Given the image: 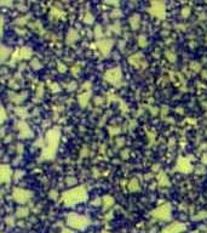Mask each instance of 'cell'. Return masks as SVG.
<instances>
[{
	"label": "cell",
	"mask_w": 207,
	"mask_h": 233,
	"mask_svg": "<svg viewBox=\"0 0 207 233\" xmlns=\"http://www.w3.org/2000/svg\"><path fill=\"white\" fill-rule=\"evenodd\" d=\"M202 161H204V163H207V154H205L204 159H202Z\"/></svg>",
	"instance_id": "obj_27"
},
{
	"label": "cell",
	"mask_w": 207,
	"mask_h": 233,
	"mask_svg": "<svg viewBox=\"0 0 207 233\" xmlns=\"http://www.w3.org/2000/svg\"><path fill=\"white\" fill-rule=\"evenodd\" d=\"M11 176H12V171L9 165H0V182L10 181Z\"/></svg>",
	"instance_id": "obj_8"
},
{
	"label": "cell",
	"mask_w": 207,
	"mask_h": 233,
	"mask_svg": "<svg viewBox=\"0 0 207 233\" xmlns=\"http://www.w3.org/2000/svg\"><path fill=\"white\" fill-rule=\"evenodd\" d=\"M68 223L72 227H75V228H84L85 226L88 225V220L84 216H80V215H69L68 216Z\"/></svg>",
	"instance_id": "obj_3"
},
{
	"label": "cell",
	"mask_w": 207,
	"mask_h": 233,
	"mask_svg": "<svg viewBox=\"0 0 207 233\" xmlns=\"http://www.w3.org/2000/svg\"><path fill=\"white\" fill-rule=\"evenodd\" d=\"M2 23H4V21H2V17L0 16V33H1V31H2Z\"/></svg>",
	"instance_id": "obj_26"
},
{
	"label": "cell",
	"mask_w": 207,
	"mask_h": 233,
	"mask_svg": "<svg viewBox=\"0 0 207 233\" xmlns=\"http://www.w3.org/2000/svg\"><path fill=\"white\" fill-rule=\"evenodd\" d=\"M95 34H96L97 38H101V37H102V31H101V27H100V26L96 27V29H95Z\"/></svg>",
	"instance_id": "obj_22"
},
{
	"label": "cell",
	"mask_w": 207,
	"mask_h": 233,
	"mask_svg": "<svg viewBox=\"0 0 207 233\" xmlns=\"http://www.w3.org/2000/svg\"><path fill=\"white\" fill-rule=\"evenodd\" d=\"M188 11L190 12V10H188V9H183L182 14H183V16H184V17H186V16H188Z\"/></svg>",
	"instance_id": "obj_25"
},
{
	"label": "cell",
	"mask_w": 207,
	"mask_h": 233,
	"mask_svg": "<svg viewBox=\"0 0 207 233\" xmlns=\"http://www.w3.org/2000/svg\"><path fill=\"white\" fill-rule=\"evenodd\" d=\"M88 98H90V92H86V94H83V95H80L78 97V101L83 107H85L87 104V102H88Z\"/></svg>",
	"instance_id": "obj_15"
},
{
	"label": "cell",
	"mask_w": 207,
	"mask_h": 233,
	"mask_svg": "<svg viewBox=\"0 0 207 233\" xmlns=\"http://www.w3.org/2000/svg\"><path fill=\"white\" fill-rule=\"evenodd\" d=\"M62 233H73V232H72V231H68V230H64Z\"/></svg>",
	"instance_id": "obj_28"
},
{
	"label": "cell",
	"mask_w": 207,
	"mask_h": 233,
	"mask_svg": "<svg viewBox=\"0 0 207 233\" xmlns=\"http://www.w3.org/2000/svg\"><path fill=\"white\" fill-rule=\"evenodd\" d=\"M27 214H28V209H27V208H20V209L17 210V216H20V217L27 216Z\"/></svg>",
	"instance_id": "obj_20"
},
{
	"label": "cell",
	"mask_w": 207,
	"mask_h": 233,
	"mask_svg": "<svg viewBox=\"0 0 207 233\" xmlns=\"http://www.w3.org/2000/svg\"><path fill=\"white\" fill-rule=\"evenodd\" d=\"M138 41H139V45H141V46H145V45H146V40H145L144 37H139V40H138Z\"/></svg>",
	"instance_id": "obj_23"
},
{
	"label": "cell",
	"mask_w": 207,
	"mask_h": 233,
	"mask_svg": "<svg viewBox=\"0 0 207 233\" xmlns=\"http://www.w3.org/2000/svg\"><path fill=\"white\" fill-rule=\"evenodd\" d=\"M184 228H186V227H184V225L178 223V222H174V223L170 225L167 228H165V231H164V232H165V233H179V232H182Z\"/></svg>",
	"instance_id": "obj_10"
},
{
	"label": "cell",
	"mask_w": 207,
	"mask_h": 233,
	"mask_svg": "<svg viewBox=\"0 0 207 233\" xmlns=\"http://www.w3.org/2000/svg\"><path fill=\"white\" fill-rule=\"evenodd\" d=\"M139 22H141V19H139V16H138V15H133V16L130 18V23H131V26H132L133 29H137V28H138Z\"/></svg>",
	"instance_id": "obj_16"
},
{
	"label": "cell",
	"mask_w": 207,
	"mask_h": 233,
	"mask_svg": "<svg viewBox=\"0 0 207 233\" xmlns=\"http://www.w3.org/2000/svg\"><path fill=\"white\" fill-rule=\"evenodd\" d=\"M9 55H10V50L6 46L0 44V62H5L6 58L9 57Z\"/></svg>",
	"instance_id": "obj_12"
},
{
	"label": "cell",
	"mask_w": 207,
	"mask_h": 233,
	"mask_svg": "<svg viewBox=\"0 0 207 233\" xmlns=\"http://www.w3.org/2000/svg\"><path fill=\"white\" fill-rule=\"evenodd\" d=\"M142 61H143V56L141 54H137V55H133L132 57H130V62L133 63L135 66H141Z\"/></svg>",
	"instance_id": "obj_14"
},
{
	"label": "cell",
	"mask_w": 207,
	"mask_h": 233,
	"mask_svg": "<svg viewBox=\"0 0 207 233\" xmlns=\"http://www.w3.org/2000/svg\"><path fill=\"white\" fill-rule=\"evenodd\" d=\"M105 80H108L109 83L111 84H118L120 83L121 80V71L119 68H113V69H109L107 73H105Z\"/></svg>",
	"instance_id": "obj_4"
},
{
	"label": "cell",
	"mask_w": 207,
	"mask_h": 233,
	"mask_svg": "<svg viewBox=\"0 0 207 233\" xmlns=\"http://www.w3.org/2000/svg\"><path fill=\"white\" fill-rule=\"evenodd\" d=\"M150 12L153 15H155L156 17H164L165 15V6L162 2H153Z\"/></svg>",
	"instance_id": "obj_7"
},
{
	"label": "cell",
	"mask_w": 207,
	"mask_h": 233,
	"mask_svg": "<svg viewBox=\"0 0 207 233\" xmlns=\"http://www.w3.org/2000/svg\"><path fill=\"white\" fill-rule=\"evenodd\" d=\"M97 45H98L100 50L103 52V55H107V54L110 51V49H111L113 41H111V40H101V41L97 43Z\"/></svg>",
	"instance_id": "obj_9"
},
{
	"label": "cell",
	"mask_w": 207,
	"mask_h": 233,
	"mask_svg": "<svg viewBox=\"0 0 207 233\" xmlns=\"http://www.w3.org/2000/svg\"><path fill=\"white\" fill-rule=\"evenodd\" d=\"M191 169H193V166L186 159H181L177 164V170H179L182 173H189V171H191Z\"/></svg>",
	"instance_id": "obj_11"
},
{
	"label": "cell",
	"mask_w": 207,
	"mask_h": 233,
	"mask_svg": "<svg viewBox=\"0 0 207 233\" xmlns=\"http://www.w3.org/2000/svg\"><path fill=\"white\" fill-rule=\"evenodd\" d=\"M103 233H108V232H103Z\"/></svg>",
	"instance_id": "obj_29"
},
{
	"label": "cell",
	"mask_w": 207,
	"mask_h": 233,
	"mask_svg": "<svg viewBox=\"0 0 207 233\" xmlns=\"http://www.w3.org/2000/svg\"><path fill=\"white\" fill-rule=\"evenodd\" d=\"M86 198V191L84 187H78L74 190H70L63 194V202L67 205H74L78 202H81Z\"/></svg>",
	"instance_id": "obj_2"
},
{
	"label": "cell",
	"mask_w": 207,
	"mask_h": 233,
	"mask_svg": "<svg viewBox=\"0 0 207 233\" xmlns=\"http://www.w3.org/2000/svg\"><path fill=\"white\" fill-rule=\"evenodd\" d=\"M170 211H171V208H170V205L165 204V205H161L160 208H158V209H156L155 211H153V215H154L155 217H158V219L165 220V219H167V217H168V215H170Z\"/></svg>",
	"instance_id": "obj_6"
},
{
	"label": "cell",
	"mask_w": 207,
	"mask_h": 233,
	"mask_svg": "<svg viewBox=\"0 0 207 233\" xmlns=\"http://www.w3.org/2000/svg\"><path fill=\"white\" fill-rule=\"evenodd\" d=\"M128 188H130V191H132V192H135V191H138L139 190V185H138V181L136 180V178H133L131 182H130V185H128Z\"/></svg>",
	"instance_id": "obj_17"
},
{
	"label": "cell",
	"mask_w": 207,
	"mask_h": 233,
	"mask_svg": "<svg viewBox=\"0 0 207 233\" xmlns=\"http://www.w3.org/2000/svg\"><path fill=\"white\" fill-rule=\"evenodd\" d=\"M58 141H60V131L57 129H52L50 130L47 134H46V142H47V146L44 151L42 155L47 159H51L53 158L55 154V151H56V147L58 145Z\"/></svg>",
	"instance_id": "obj_1"
},
{
	"label": "cell",
	"mask_w": 207,
	"mask_h": 233,
	"mask_svg": "<svg viewBox=\"0 0 207 233\" xmlns=\"http://www.w3.org/2000/svg\"><path fill=\"white\" fill-rule=\"evenodd\" d=\"M103 203H104V206H105V208H109V206H111V205L114 204V199H113L111 197L107 195V197H104Z\"/></svg>",
	"instance_id": "obj_19"
},
{
	"label": "cell",
	"mask_w": 207,
	"mask_h": 233,
	"mask_svg": "<svg viewBox=\"0 0 207 233\" xmlns=\"http://www.w3.org/2000/svg\"><path fill=\"white\" fill-rule=\"evenodd\" d=\"M5 118H6V114H5V111H4V108L2 107H0V124L5 120Z\"/></svg>",
	"instance_id": "obj_21"
},
{
	"label": "cell",
	"mask_w": 207,
	"mask_h": 233,
	"mask_svg": "<svg viewBox=\"0 0 207 233\" xmlns=\"http://www.w3.org/2000/svg\"><path fill=\"white\" fill-rule=\"evenodd\" d=\"M32 197V193L28 192V191H24V190H20V188H16L14 191V198L18 202V203H25L27 200H29Z\"/></svg>",
	"instance_id": "obj_5"
},
{
	"label": "cell",
	"mask_w": 207,
	"mask_h": 233,
	"mask_svg": "<svg viewBox=\"0 0 207 233\" xmlns=\"http://www.w3.org/2000/svg\"><path fill=\"white\" fill-rule=\"evenodd\" d=\"M85 22H87V23H92L93 22V17L90 15V14H87V16H86V19H85Z\"/></svg>",
	"instance_id": "obj_24"
},
{
	"label": "cell",
	"mask_w": 207,
	"mask_h": 233,
	"mask_svg": "<svg viewBox=\"0 0 207 233\" xmlns=\"http://www.w3.org/2000/svg\"><path fill=\"white\" fill-rule=\"evenodd\" d=\"M78 33L74 31V29H72V31H69L68 32V34H67V43L68 44H72V43H74L76 39H78Z\"/></svg>",
	"instance_id": "obj_13"
},
{
	"label": "cell",
	"mask_w": 207,
	"mask_h": 233,
	"mask_svg": "<svg viewBox=\"0 0 207 233\" xmlns=\"http://www.w3.org/2000/svg\"><path fill=\"white\" fill-rule=\"evenodd\" d=\"M30 55H32V51H30L28 47H23V49H21V58L27 59V58L30 57Z\"/></svg>",
	"instance_id": "obj_18"
}]
</instances>
